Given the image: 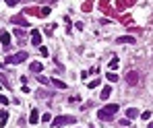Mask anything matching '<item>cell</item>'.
I'll use <instances>...</instances> for the list:
<instances>
[{
  "label": "cell",
  "mask_w": 153,
  "mask_h": 128,
  "mask_svg": "<svg viewBox=\"0 0 153 128\" xmlns=\"http://www.w3.org/2000/svg\"><path fill=\"white\" fill-rule=\"evenodd\" d=\"M0 103H2V105H8V97H4V95H0Z\"/></svg>",
  "instance_id": "20"
},
{
  "label": "cell",
  "mask_w": 153,
  "mask_h": 128,
  "mask_svg": "<svg viewBox=\"0 0 153 128\" xmlns=\"http://www.w3.org/2000/svg\"><path fill=\"white\" fill-rule=\"evenodd\" d=\"M0 44H2L4 48H8V46L13 44V41H11V33H8L6 29H2V31H0Z\"/></svg>",
  "instance_id": "5"
},
{
  "label": "cell",
  "mask_w": 153,
  "mask_h": 128,
  "mask_svg": "<svg viewBox=\"0 0 153 128\" xmlns=\"http://www.w3.org/2000/svg\"><path fill=\"white\" fill-rule=\"evenodd\" d=\"M31 44L33 46H41V33H39V29L31 31Z\"/></svg>",
  "instance_id": "6"
},
{
  "label": "cell",
  "mask_w": 153,
  "mask_h": 128,
  "mask_svg": "<svg viewBox=\"0 0 153 128\" xmlns=\"http://www.w3.org/2000/svg\"><path fill=\"white\" fill-rule=\"evenodd\" d=\"M149 128H153V122H151V124H149Z\"/></svg>",
  "instance_id": "25"
},
{
  "label": "cell",
  "mask_w": 153,
  "mask_h": 128,
  "mask_svg": "<svg viewBox=\"0 0 153 128\" xmlns=\"http://www.w3.org/2000/svg\"><path fill=\"white\" fill-rule=\"evenodd\" d=\"M29 68H31V72H41V68H43V66H41V62H31Z\"/></svg>",
  "instance_id": "11"
},
{
  "label": "cell",
  "mask_w": 153,
  "mask_h": 128,
  "mask_svg": "<svg viewBox=\"0 0 153 128\" xmlns=\"http://www.w3.org/2000/svg\"><path fill=\"white\" fill-rule=\"evenodd\" d=\"M116 66H118V60H116V58H114V60L110 62V68H116Z\"/></svg>",
  "instance_id": "24"
},
{
  "label": "cell",
  "mask_w": 153,
  "mask_h": 128,
  "mask_svg": "<svg viewBox=\"0 0 153 128\" xmlns=\"http://www.w3.org/2000/svg\"><path fill=\"white\" fill-rule=\"evenodd\" d=\"M6 109H2V112H0V126H6Z\"/></svg>",
  "instance_id": "12"
},
{
  "label": "cell",
  "mask_w": 153,
  "mask_h": 128,
  "mask_svg": "<svg viewBox=\"0 0 153 128\" xmlns=\"http://www.w3.org/2000/svg\"><path fill=\"white\" fill-rule=\"evenodd\" d=\"M37 81H39L41 85H48V83H50V79H46V76H41V74H37Z\"/></svg>",
  "instance_id": "15"
},
{
  "label": "cell",
  "mask_w": 153,
  "mask_h": 128,
  "mask_svg": "<svg viewBox=\"0 0 153 128\" xmlns=\"http://www.w3.org/2000/svg\"><path fill=\"white\" fill-rule=\"evenodd\" d=\"M37 122H39V109L33 107L31 114H29V124H37Z\"/></svg>",
  "instance_id": "7"
},
{
  "label": "cell",
  "mask_w": 153,
  "mask_h": 128,
  "mask_svg": "<svg viewBox=\"0 0 153 128\" xmlns=\"http://www.w3.org/2000/svg\"><path fill=\"white\" fill-rule=\"evenodd\" d=\"M41 120H43V122H52V116H50V114H43Z\"/></svg>",
  "instance_id": "18"
},
{
  "label": "cell",
  "mask_w": 153,
  "mask_h": 128,
  "mask_svg": "<svg viewBox=\"0 0 153 128\" xmlns=\"http://www.w3.org/2000/svg\"><path fill=\"white\" fill-rule=\"evenodd\" d=\"M15 35L19 37V39H23V37H25V31H23V29H15Z\"/></svg>",
  "instance_id": "14"
},
{
  "label": "cell",
  "mask_w": 153,
  "mask_h": 128,
  "mask_svg": "<svg viewBox=\"0 0 153 128\" xmlns=\"http://www.w3.org/2000/svg\"><path fill=\"white\" fill-rule=\"evenodd\" d=\"M39 15H41V17H48V15H50V8H48V6H43L41 11H39Z\"/></svg>",
  "instance_id": "17"
},
{
  "label": "cell",
  "mask_w": 153,
  "mask_h": 128,
  "mask_svg": "<svg viewBox=\"0 0 153 128\" xmlns=\"http://www.w3.org/2000/svg\"><path fill=\"white\" fill-rule=\"evenodd\" d=\"M97 85H100V81L95 79V81H91V83H89V89H93V87H97Z\"/></svg>",
  "instance_id": "22"
},
{
  "label": "cell",
  "mask_w": 153,
  "mask_h": 128,
  "mask_svg": "<svg viewBox=\"0 0 153 128\" xmlns=\"http://www.w3.org/2000/svg\"><path fill=\"white\" fill-rule=\"evenodd\" d=\"M120 124H122V128H126V126H130V120L126 118V120H120Z\"/></svg>",
  "instance_id": "21"
},
{
  "label": "cell",
  "mask_w": 153,
  "mask_h": 128,
  "mask_svg": "<svg viewBox=\"0 0 153 128\" xmlns=\"http://www.w3.org/2000/svg\"><path fill=\"white\" fill-rule=\"evenodd\" d=\"M27 58H29V54L27 52H17L15 56H8L6 58V64H21V62H25Z\"/></svg>",
  "instance_id": "3"
},
{
  "label": "cell",
  "mask_w": 153,
  "mask_h": 128,
  "mask_svg": "<svg viewBox=\"0 0 153 128\" xmlns=\"http://www.w3.org/2000/svg\"><path fill=\"white\" fill-rule=\"evenodd\" d=\"M139 116V109L137 107H128L126 109V118H128V120H132V118H137Z\"/></svg>",
  "instance_id": "9"
},
{
  "label": "cell",
  "mask_w": 153,
  "mask_h": 128,
  "mask_svg": "<svg viewBox=\"0 0 153 128\" xmlns=\"http://www.w3.org/2000/svg\"><path fill=\"white\" fill-rule=\"evenodd\" d=\"M141 116H143V120H149V118H151V112H143Z\"/></svg>",
  "instance_id": "23"
},
{
  "label": "cell",
  "mask_w": 153,
  "mask_h": 128,
  "mask_svg": "<svg viewBox=\"0 0 153 128\" xmlns=\"http://www.w3.org/2000/svg\"><path fill=\"white\" fill-rule=\"evenodd\" d=\"M118 109H120V105H116V103H108L106 107H102L100 112H97V116H100L102 120H106V118L110 120V118H112L116 112H118Z\"/></svg>",
  "instance_id": "1"
},
{
  "label": "cell",
  "mask_w": 153,
  "mask_h": 128,
  "mask_svg": "<svg viewBox=\"0 0 153 128\" xmlns=\"http://www.w3.org/2000/svg\"><path fill=\"white\" fill-rule=\"evenodd\" d=\"M124 79H126V83L128 85H139V72L137 70H130V72H126V76H124Z\"/></svg>",
  "instance_id": "4"
},
{
  "label": "cell",
  "mask_w": 153,
  "mask_h": 128,
  "mask_svg": "<svg viewBox=\"0 0 153 128\" xmlns=\"http://www.w3.org/2000/svg\"><path fill=\"white\" fill-rule=\"evenodd\" d=\"M52 83H54V85H56V87H58V89H66V83H62V81H58V79H54Z\"/></svg>",
  "instance_id": "13"
},
{
  "label": "cell",
  "mask_w": 153,
  "mask_h": 128,
  "mask_svg": "<svg viewBox=\"0 0 153 128\" xmlns=\"http://www.w3.org/2000/svg\"><path fill=\"white\" fill-rule=\"evenodd\" d=\"M39 54H41V56H48V48H43V46H39Z\"/></svg>",
  "instance_id": "19"
},
{
  "label": "cell",
  "mask_w": 153,
  "mask_h": 128,
  "mask_svg": "<svg viewBox=\"0 0 153 128\" xmlns=\"http://www.w3.org/2000/svg\"><path fill=\"white\" fill-rule=\"evenodd\" d=\"M66 124H77V118L75 116H56V118H52V126H66Z\"/></svg>",
  "instance_id": "2"
},
{
  "label": "cell",
  "mask_w": 153,
  "mask_h": 128,
  "mask_svg": "<svg viewBox=\"0 0 153 128\" xmlns=\"http://www.w3.org/2000/svg\"><path fill=\"white\" fill-rule=\"evenodd\" d=\"M108 81H112V83H116V81H118V74H114V72H110V74H108Z\"/></svg>",
  "instance_id": "16"
},
{
  "label": "cell",
  "mask_w": 153,
  "mask_h": 128,
  "mask_svg": "<svg viewBox=\"0 0 153 128\" xmlns=\"http://www.w3.org/2000/svg\"><path fill=\"white\" fill-rule=\"evenodd\" d=\"M118 44H137V39L132 35H122V37H118Z\"/></svg>",
  "instance_id": "8"
},
{
  "label": "cell",
  "mask_w": 153,
  "mask_h": 128,
  "mask_svg": "<svg viewBox=\"0 0 153 128\" xmlns=\"http://www.w3.org/2000/svg\"><path fill=\"white\" fill-rule=\"evenodd\" d=\"M112 87H110V85H108V87H104V91H102V99H108V97H110L112 95Z\"/></svg>",
  "instance_id": "10"
}]
</instances>
